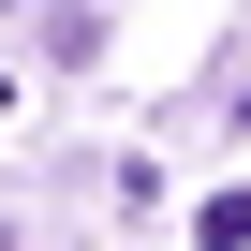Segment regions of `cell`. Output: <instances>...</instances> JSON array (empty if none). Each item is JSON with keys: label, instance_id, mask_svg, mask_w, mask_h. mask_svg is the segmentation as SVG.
Listing matches in <instances>:
<instances>
[{"label": "cell", "instance_id": "cell-1", "mask_svg": "<svg viewBox=\"0 0 251 251\" xmlns=\"http://www.w3.org/2000/svg\"><path fill=\"white\" fill-rule=\"evenodd\" d=\"M192 236H207V251H251V177H236V192H207V222H192Z\"/></svg>", "mask_w": 251, "mask_h": 251}, {"label": "cell", "instance_id": "cell-2", "mask_svg": "<svg viewBox=\"0 0 251 251\" xmlns=\"http://www.w3.org/2000/svg\"><path fill=\"white\" fill-rule=\"evenodd\" d=\"M0 251H15V222H0Z\"/></svg>", "mask_w": 251, "mask_h": 251}]
</instances>
